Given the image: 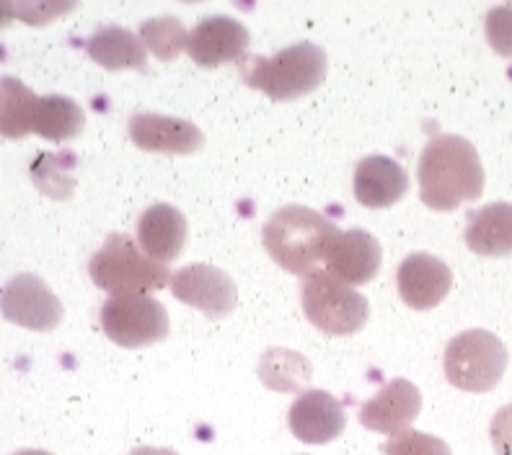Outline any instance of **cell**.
Listing matches in <instances>:
<instances>
[{"label":"cell","mask_w":512,"mask_h":455,"mask_svg":"<svg viewBox=\"0 0 512 455\" xmlns=\"http://www.w3.org/2000/svg\"><path fill=\"white\" fill-rule=\"evenodd\" d=\"M417 179L422 202L438 212L456 210L484 192L479 153L461 135H435L419 156Z\"/></svg>","instance_id":"cell-1"},{"label":"cell","mask_w":512,"mask_h":455,"mask_svg":"<svg viewBox=\"0 0 512 455\" xmlns=\"http://www.w3.org/2000/svg\"><path fill=\"white\" fill-rule=\"evenodd\" d=\"M339 238L337 225L321 212L303 205H288L264 223L262 241L269 256L285 272L308 277L321 262L329 259V251Z\"/></svg>","instance_id":"cell-2"},{"label":"cell","mask_w":512,"mask_h":455,"mask_svg":"<svg viewBox=\"0 0 512 455\" xmlns=\"http://www.w3.org/2000/svg\"><path fill=\"white\" fill-rule=\"evenodd\" d=\"M244 81L259 88L272 101H293L311 94L326 78V52L319 44H290L275 57H249L241 60Z\"/></svg>","instance_id":"cell-3"},{"label":"cell","mask_w":512,"mask_h":455,"mask_svg":"<svg viewBox=\"0 0 512 455\" xmlns=\"http://www.w3.org/2000/svg\"><path fill=\"white\" fill-rule=\"evenodd\" d=\"M88 275L109 295H148L150 290H163L169 282L166 264L150 259L127 233H112L104 241L88 262Z\"/></svg>","instance_id":"cell-4"},{"label":"cell","mask_w":512,"mask_h":455,"mask_svg":"<svg viewBox=\"0 0 512 455\" xmlns=\"http://www.w3.org/2000/svg\"><path fill=\"white\" fill-rule=\"evenodd\" d=\"M450 386L466 393H487L502 381L507 368V350L500 337L487 329H469L453 337L443 357Z\"/></svg>","instance_id":"cell-5"},{"label":"cell","mask_w":512,"mask_h":455,"mask_svg":"<svg viewBox=\"0 0 512 455\" xmlns=\"http://www.w3.org/2000/svg\"><path fill=\"white\" fill-rule=\"evenodd\" d=\"M300 298L308 321L329 337H350L368 321V300L324 269L306 277Z\"/></svg>","instance_id":"cell-6"},{"label":"cell","mask_w":512,"mask_h":455,"mask_svg":"<svg viewBox=\"0 0 512 455\" xmlns=\"http://www.w3.org/2000/svg\"><path fill=\"white\" fill-rule=\"evenodd\" d=\"M101 329L114 344L138 350L169 337V313L153 295H112L101 306Z\"/></svg>","instance_id":"cell-7"},{"label":"cell","mask_w":512,"mask_h":455,"mask_svg":"<svg viewBox=\"0 0 512 455\" xmlns=\"http://www.w3.org/2000/svg\"><path fill=\"white\" fill-rule=\"evenodd\" d=\"M0 308L6 321L32 331L57 329L65 316L63 303L37 275H19L6 282Z\"/></svg>","instance_id":"cell-8"},{"label":"cell","mask_w":512,"mask_h":455,"mask_svg":"<svg viewBox=\"0 0 512 455\" xmlns=\"http://www.w3.org/2000/svg\"><path fill=\"white\" fill-rule=\"evenodd\" d=\"M171 295L197 308L207 318H225L236 308L238 290L223 269L213 264H187L171 277Z\"/></svg>","instance_id":"cell-9"},{"label":"cell","mask_w":512,"mask_h":455,"mask_svg":"<svg viewBox=\"0 0 512 455\" xmlns=\"http://www.w3.org/2000/svg\"><path fill=\"white\" fill-rule=\"evenodd\" d=\"M249 44L251 34L241 21L231 16H207L189 32L187 52L200 68H220L225 63H241Z\"/></svg>","instance_id":"cell-10"},{"label":"cell","mask_w":512,"mask_h":455,"mask_svg":"<svg viewBox=\"0 0 512 455\" xmlns=\"http://www.w3.org/2000/svg\"><path fill=\"white\" fill-rule=\"evenodd\" d=\"M130 138L140 150L148 153H171V156H192L205 145V135L194 122L166 114L140 112L130 117Z\"/></svg>","instance_id":"cell-11"},{"label":"cell","mask_w":512,"mask_h":455,"mask_svg":"<svg viewBox=\"0 0 512 455\" xmlns=\"http://www.w3.org/2000/svg\"><path fill=\"white\" fill-rule=\"evenodd\" d=\"M396 285L406 306L414 311H432L448 298L453 287V272L438 256L412 254L399 264Z\"/></svg>","instance_id":"cell-12"},{"label":"cell","mask_w":512,"mask_h":455,"mask_svg":"<svg viewBox=\"0 0 512 455\" xmlns=\"http://www.w3.org/2000/svg\"><path fill=\"white\" fill-rule=\"evenodd\" d=\"M290 432L306 445H326L337 440L347 427V414L329 391H311L300 393L293 401L288 414Z\"/></svg>","instance_id":"cell-13"},{"label":"cell","mask_w":512,"mask_h":455,"mask_svg":"<svg viewBox=\"0 0 512 455\" xmlns=\"http://www.w3.org/2000/svg\"><path fill=\"white\" fill-rule=\"evenodd\" d=\"M422 409V396L419 388L406 378L388 381L373 399L360 406V424L381 435H399L409 430V424L419 417Z\"/></svg>","instance_id":"cell-14"},{"label":"cell","mask_w":512,"mask_h":455,"mask_svg":"<svg viewBox=\"0 0 512 455\" xmlns=\"http://www.w3.org/2000/svg\"><path fill=\"white\" fill-rule=\"evenodd\" d=\"M383 249L378 238L370 236L363 228L339 233L326 259V267L344 285H365L373 280L381 269Z\"/></svg>","instance_id":"cell-15"},{"label":"cell","mask_w":512,"mask_h":455,"mask_svg":"<svg viewBox=\"0 0 512 455\" xmlns=\"http://www.w3.org/2000/svg\"><path fill=\"white\" fill-rule=\"evenodd\" d=\"M187 233L189 225L182 210H176L174 205H166V202L148 207L138 220L140 249L161 264L174 262L176 256L182 254Z\"/></svg>","instance_id":"cell-16"},{"label":"cell","mask_w":512,"mask_h":455,"mask_svg":"<svg viewBox=\"0 0 512 455\" xmlns=\"http://www.w3.org/2000/svg\"><path fill=\"white\" fill-rule=\"evenodd\" d=\"M409 192V176L404 166L388 156H368L355 169V197L363 207L383 210Z\"/></svg>","instance_id":"cell-17"},{"label":"cell","mask_w":512,"mask_h":455,"mask_svg":"<svg viewBox=\"0 0 512 455\" xmlns=\"http://www.w3.org/2000/svg\"><path fill=\"white\" fill-rule=\"evenodd\" d=\"M88 57L107 70H148V55H145L143 39L125 26H101L86 42Z\"/></svg>","instance_id":"cell-18"},{"label":"cell","mask_w":512,"mask_h":455,"mask_svg":"<svg viewBox=\"0 0 512 455\" xmlns=\"http://www.w3.org/2000/svg\"><path fill=\"white\" fill-rule=\"evenodd\" d=\"M466 244L479 256L512 254V205L492 202L471 215L466 228Z\"/></svg>","instance_id":"cell-19"},{"label":"cell","mask_w":512,"mask_h":455,"mask_svg":"<svg viewBox=\"0 0 512 455\" xmlns=\"http://www.w3.org/2000/svg\"><path fill=\"white\" fill-rule=\"evenodd\" d=\"M313 378L311 362L300 352L285 350V347H272L259 360V381L269 391L280 393H306L308 383Z\"/></svg>","instance_id":"cell-20"},{"label":"cell","mask_w":512,"mask_h":455,"mask_svg":"<svg viewBox=\"0 0 512 455\" xmlns=\"http://www.w3.org/2000/svg\"><path fill=\"white\" fill-rule=\"evenodd\" d=\"M86 125V114L73 99L60 94L42 96L34 117V132L42 135L50 143H65V140L78 138Z\"/></svg>","instance_id":"cell-21"},{"label":"cell","mask_w":512,"mask_h":455,"mask_svg":"<svg viewBox=\"0 0 512 455\" xmlns=\"http://www.w3.org/2000/svg\"><path fill=\"white\" fill-rule=\"evenodd\" d=\"M39 96L32 94L19 78H3L0 81V130L3 138L19 140L34 132Z\"/></svg>","instance_id":"cell-22"},{"label":"cell","mask_w":512,"mask_h":455,"mask_svg":"<svg viewBox=\"0 0 512 455\" xmlns=\"http://www.w3.org/2000/svg\"><path fill=\"white\" fill-rule=\"evenodd\" d=\"M140 39L158 60L171 63L179 57V52L187 50L189 34L184 24L174 16H161V19H148L140 26Z\"/></svg>","instance_id":"cell-23"},{"label":"cell","mask_w":512,"mask_h":455,"mask_svg":"<svg viewBox=\"0 0 512 455\" xmlns=\"http://www.w3.org/2000/svg\"><path fill=\"white\" fill-rule=\"evenodd\" d=\"M52 163H55V169H47L42 161L34 163V169H32L34 181H37V187L42 189L44 194L63 200V197H68L75 187V179L63 176V171L73 169L75 156H70V153H60V156H52Z\"/></svg>","instance_id":"cell-24"},{"label":"cell","mask_w":512,"mask_h":455,"mask_svg":"<svg viewBox=\"0 0 512 455\" xmlns=\"http://www.w3.org/2000/svg\"><path fill=\"white\" fill-rule=\"evenodd\" d=\"M383 453L386 455H450V448L445 445V440H440V437L435 435H427V432H417V430H404L383 445Z\"/></svg>","instance_id":"cell-25"},{"label":"cell","mask_w":512,"mask_h":455,"mask_svg":"<svg viewBox=\"0 0 512 455\" xmlns=\"http://www.w3.org/2000/svg\"><path fill=\"white\" fill-rule=\"evenodd\" d=\"M484 32L497 55L512 57V6H494L484 19Z\"/></svg>","instance_id":"cell-26"},{"label":"cell","mask_w":512,"mask_h":455,"mask_svg":"<svg viewBox=\"0 0 512 455\" xmlns=\"http://www.w3.org/2000/svg\"><path fill=\"white\" fill-rule=\"evenodd\" d=\"M489 437H492L494 453L512 455V404L502 406L500 412L494 414L492 427H489Z\"/></svg>","instance_id":"cell-27"},{"label":"cell","mask_w":512,"mask_h":455,"mask_svg":"<svg viewBox=\"0 0 512 455\" xmlns=\"http://www.w3.org/2000/svg\"><path fill=\"white\" fill-rule=\"evenodd\" d=\"M68 3L65 6H50V3H32V6H13L11 13L21 16L26 24H47L50 19H55L57 13L68 11Z\"/></svg>","instance_id":"cell-28"},{"label":"cell","mask_w":512,"mask_h":455,"mask_svg":"<svg viewBox=\"0 0 512 455\" xmlns=\"http://www.w3.org/2000/svg\"><path fill=\"white\" fill-rule=\"evenodd\" d=\"M130 455H179V453L171 448H148V445H143V448L132 450Z\"/></svg>","instance_id":"cell-29"},{"label":"cell","mask_w":512,"mask_h":455,"mask_svg":"<svg viewBox=\"0 0 512 455\" xmlns=\"http://www.w3.org/2000/svg\"><path fill=\"white\" fill-rule=\"evenodd\" d=\"M13 455H52L47 453V450H34V448H26V450H16Z\"/></svg>","instance_id":"cell-30"}]
</instances>
